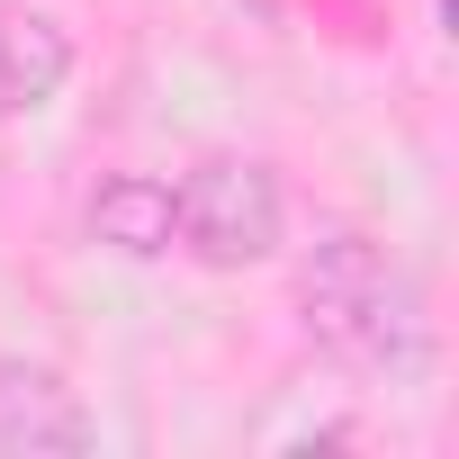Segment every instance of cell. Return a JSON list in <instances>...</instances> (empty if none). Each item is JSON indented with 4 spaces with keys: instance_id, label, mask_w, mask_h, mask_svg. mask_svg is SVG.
<instances>
[{
    "instance_id": "6da1fadb",
    "label": "cell",
    "mask_w": 459,
    "mask_h": 459,
    "mask_svg": "<svg viewBox=\"0 0 459 459\" xmlns=\"http://www.w3.org/2000/svg\"><path fill=\"white\" fill-rule=\"evenodd\" d=\"M171 235L198 271H253L289 235V189L253 153H207L171 180Z\"/></svg>"
},
{
    "instance_id": "7a4b0ae2",
    "label": "cell",
    "mask_w": 459,
    "mask_h": 459,
    "mask_svg": "<svg viewBox=\"0 0 459 459\" xmlns=\"http://www.w3.org/2000/svg\"><path fill=\"white\" fill-rule=\"evenodd\" d=\"M387 289H396V262L378 253V235H360V225H325V235L298 253V325H307V342H325L333 360H360L369 369Z\"/></svg>"
},
{
    "instance_id": "3957f363",
    "label": "cell",
    "mask_w": 459,
    "mask_h": 459,
    "mask_svg": "<svg viewBox=\"0 0 459 459\" xmlns=\"http://www.w3.org/2000/svg\"><path fill=\"white\" fill-rule=\"evenodd\" d=\"M100 423L82 414V396L64 387V369L46 360H0V450L46 459V450H91Z\"/></svg>"
},
{
    "instance_id": "277c9868",
    "label": "cell",
    "mask_w": 459,
    "mask_h": 459,
    "mask_svg": "<svg viewBox=\"0 0 459 459\" xmlns=\"http://www.w3.org/2000/svg\"><path fill=\"white\" fill-rule=\"evenodd\" d=\"M64 82H73V37H64V19L0 0V126L55 108Z\"/></svg>"
},
{
    "instance_id": "5b68a950",
    "label": "cell",
    "mask_w": 459,
    "mask_h": 459,
    "mask_svg": "<svg viewBox=\"0 0 459 459\" xmlns=\"http://www.w3.org/2000/svg\"><path fill=\"white\" fill-rule=\"evenodd\" d=\"M82 225H91V244L117 253V262H162V253H180V235H171V180H153V171H108V180L91 189Z\"/></svg>"
},
{
    "instance_id": "8992f818",
    "label": "cell",
    "mask_w": 459,
    "mask_h": 459,
    "mask_svg": "<svg viewBox=\"0 0 459 459\" xmlns=\"http://www.w3.org/2000/svg\"><path fill=\"white\" fill-rule=\"evenodd\" d=\"M369 369H387V378H423V369H432V307H423V289H414L405 271H396V289H387Z\"/></svg>"
}]
</instances>
